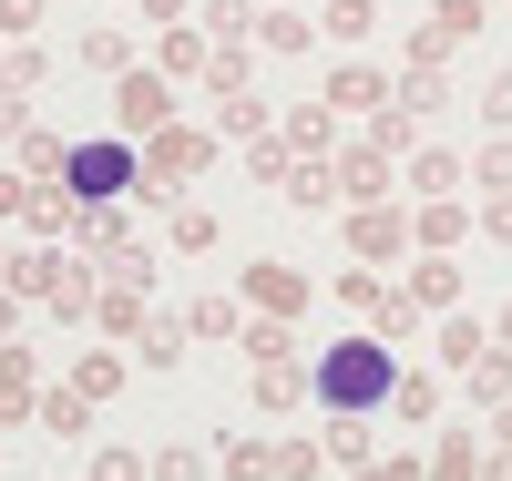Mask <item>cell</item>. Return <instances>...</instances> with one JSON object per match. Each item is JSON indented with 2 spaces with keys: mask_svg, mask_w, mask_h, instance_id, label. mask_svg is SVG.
<instances>
[{
  "mask_svg": "<svg viewBox=\"0 0 512 481\" xmlns=\"http://www.w3.org/2000/svg\"><path fill=\"white\" fill-rule=\"evenodd\" d=\"M390 389H400L390 338H338L328 359H318V400L328 410H390Z\"/></svg>",
  "mask_w": 512,
  "mask_h": 481,
  "instance_id": "cell-1",
  "label": "cell"
},
{
  "mask_svg": "<svg viewBox=\"0 0 512 481\" xmlns=\"http://www.w3.org/2000/svg\"><path fill=\"white\" fill-rule=\"evenodd\" d=\"M216 154V134H195V123H164V134H144V185H134V205H154V215H175V185Z\"/></svg>",
  "mask_w": 512,
  "mask_h": 481,
  "instance_id": "cell-2",
  "label": "cell"
},
{
  "mask_svg": "<svg viewBox=\"0 0 512 481\" xmlns=\"http://www.w3.org/2000/svg\"><path fill=\"white\" fill-rule=\"evenodd\" d=\"M62 185H72L82 205H113V195H134V185H144V154H123V144H72Z\"/></svg>",
  "mask_w": 512,
  "mask_h": 481,
  "instance_id": "cell-3",
  "label": "cell"
},
{
  "mask_svg": "<svg viewBox=\"0 0 512 481\" xmlns=\"http://www.w3.org/2000/svg\"><path fill=\"white\" fill-rule=\"evenodd\" d=\"M113 123L123 134H164V123H175V72H113Z\"/></svg>",
  "mask_w": 512,
  "mask_h": 481,
  "instance_id": "cell-4",
  "label": "cell"
},
{
  "mask_svg": "<svg viewBox=\"0 0 512 481\" xmlns=\"http://www.w3.org/2000/svg\"><path fill=\"white\" fill-rule=\"evenodd\" d=\"M246 308L256 318H297V308H308V277L277 267V256H256V267H246Z\"/></svg>",
  "mask_w": 512,
  "mask_h": 481,
  "instance_id": "cell-5",
  "label": "cell"
},
{
  "mask_svg": "<svg viewBox=\"0 0 512 481\" xmlns=\"http://www.w3.org/2000/svg\"><path fill=\"white\" fill-rule=\"evenodd\" d=\"M410 308H431V318L461 308V256H451V246H431V256L410 267Z\"/></svg>",
  "mask_w": 512,
  "mask_h": 481,
  "instance_id": "cell-6",
  "label": "cell"
},
{
  "mask_svg": "<svg viewBox=\"0 0 512 481\" xmlns=\"http://www.w3.org/2000/svg\"><path fill=\"white\" fill-rule=\"evenodd\" d=\"M21 420H41V389H31V348L11 338L0 348V430H21Z\"/></svg>",
  "mask_w": 512,
  "mask_h": 481,
  "instance_id": "cell-7",
  "label": "cell"
},
{
  "mask_svg": "<svg viewBox=\"0 0 512 481\" xmlns=\"http://www.w3.org/2000/svg\"><path fill=\"white\" fill-rule=\"evenodd\" d=\"M390 164H400V154H379V144L338 154V195H349V205H379V195H390Z\"/></svg>",
  "mask_w": 512,
  "mask_h": 481,
  "instance_id": "cell-8",
  "label": "cell"
},
{
  "mask_svg": "<svg viewBox=\"0 0 512 481\" xmlns=\"http://www.w3.org/2000/svg\"><path fill=\"white\" fill-rule=\"evenodd\" d=\"M410 236H420V226H410V215H390V205H359V215H349V246H359V256H400Z\"/></svg>",
  "mask_w": 512,
  "mask_h": 481,
  "instance_id": "cell-9",
  "label": "cell"
},
{
  "mask_svg": "<svg viewBox=\"0 0 512 481\" xmlns=\"http://www.w3.org/2000/svg\"><path fill=\"white\" fill-rule=\"evenodd\" d=\"M277 134H287V154H328V144H338V103H328V93H318V103H297Z\"/></svg>",
  "mask_w": 512,
  "mask_h": 481,
  "instance_id": "cell-10",
  "label": "cell"
},
{
  "mask_svg": "<svg viewBox=\"0 0 512 481\" xmlns=\"http://www.w3.org/2000/svg\"><path fill=\"white\" fill-rule=\"evenodd\" d=\"M390 93H400V82H379L369 62H338V82H328V103H338V113H379Z\"/></svg>",
  "mask_w": 512,
  "mask_h": 481,
  "instance_id": "cell-11",
  "label": "cell"
},
{
  "mask_svg": "<svg viewBox=\"0 0 512 481\" xmlns=\"http://www.w3.org/2000/svg\"><path fill=\"white\" fill-rule=\"evenodd\" d=\"M461 185H472V164H461V154H441V144L410 154V195H461Z\"/></svg>",
  "mask_w": 512,
  "mask_h": 481,
  "instance_id": "cell-12",
  "label": "cell"
},
{
  "mask_svg": "<svg viewBox=\"0 0 512 481\" xmlns=\"http://www.w3.org/2000/svg\"><path fill=\"white\" fill-rule=\"evenodd\" d=\"M492 461H482V441H472V430H441V441H431V481H482Z\"/></svg>",
  "mask_w": 512,
  "mask_h": 481,
  "instance_id": "cell-13",
  "label": "cell"
},
{
  "mask_svg": "<svg viewBox=\"0 0 512 481\" xmlns=\"http://www.w3.org/2000/svg\"><path fill=\"white\" fill-rule=\"evenodd\" d=\"M41 430H62V441H93V400L62 379V389H41Z\"/></svg>",
  "mask_w": 512,
  "mask_h": 481,
  "instance_id": "cell-14",
  "label": "cell"
},
{
  "mask_svg": "<svg viewBox=\"0 0 512 481\" xmlns=\"http://www.w3.org/2000/svg\"><path fill=\"white\" fill-rule=\"evenodd\" d=\"M410 226H420V246H461V236L482 226V215H461L451 195H420V215H410Z\"/></svg>",
  "mask_w": 512,
  "mask_h": 481,
  "instance_id": "cell-15",
  "label": "cell"
},
{
  "mask_svg": "<svg viewBox=\"0 0 512 481\" xmlns=\"http://www.w3.org/2000/svg\"><path fill=\"white\" fill-rule=\"evenodd\" d=\"M154 62H164V72L185 82V72H205L216 52H205V31H195V21H164V41H154Z\"/></svg>",
  "mask_w": 512,
  "mask_h": 481,
  "instance_id": "cell-16",
  "label": "cell"
},
{
  "mask_svg": "<svg viewBox=\"0 0 512 481\" xmlns=\"http://www.w3.org/2000/svg\"><path fill=\"white\" fill-rule=\"evenodd\" d=\"M369 144H379V154H410V144H420V103H410V93L379 103V113H369Z\"/></svg>",
  "mask_w": 512,
  "mask_h": 481,
  "instance_id": "cell-17",
  "label": "cell"
},
{
  "mask_svg": "<svg viewBox=\"0 0 512 481\" xmlns=\"http://www.w3.org/2000/svg\"><path fill=\"white\" fill-rule=\"evenodd\" d=\"M216 471H226V481H267L277 451H267V441H246V430H226V441H216Z\"/></svg>",
  "mask_w": 512,
  "mask_h": 481,
  "instance_id": "cell-18",
  "label": "cell"
},
{
  "mask_svg": "<svg viewBox=\"0 0 512 481\" xmlns=\"http://www.w3.org/2000/svg\"><path fill=\"white\" fill-rule=\"evenodd\" d=\"M390 420H441V379H431V369H400V389H390Z\"/></svg>",
  "mask_w": 512,
  "mask_h": 481,
  "instance_id": "cell-19",
  "label": "cell"
},
{
  "mask_svg": "<svg viewBox=\"0 0 512 481\" xmlns=\"http://www.w3.org/2000/svg\"><path fill=\"white\" fill-rule=\"evenodd\" d=\"M72 389H82V400H113V389H123V359H113V348H82V359H72Z\"/></svg>",
  "mask_w": 512,
  "mask_h": 481,
  "instance_id": "cell-20",
  "label": "cell"
},
{
  "mask_svg": "<svg viewBox=\"0 0 512 481\" xmlns=\"http://www.w3.org/2000/svg\"><path fill=\"white\" fill-rule=\"evenodd\" d=\"M0 277H11V297H52V287H62V256H52V246H41V256H11Z\"/></svg>",
  "mask_w": 512,
  "mask_h": 481,
  "instance_id": "cell-21",
  "label": "cell"
},
{
  "mask_svg": "<svg viewBox=\"0 0 512 481\" xmlns=\"http://www.w3.org/2000/svg\"><path fill=\"white\" fill-rule=\"evenodd\" d=\"M256 41H267V52H308L318 21H297V11H256Z\"/></svg>",
  "mask_w": 512,
  "mask_h": 481,
  "instance_id": "cell-22",
  "label": "cell"
},
{
  "mask_svg": "<svg viewBox=\"0 0 512 481\" xmlns=\"http://www.w3.org/2000/svg\"><path fill=\"white\" fill-rule=\"evenodd\" d=\"M369 410H328V451L349 461V471H369V430H359Z\"/></svg>",
  "mask_w": 512,
  "mask_h": 481,
  "instance_id": "cell-23",
  "label": "cell"
},
{
  "mask_svg": "<svg viewBox=\"0 0 512 481\" xmlns=\"http://www.w3.org/2000/svg\"><path fill=\"white\" fill-rule=\"evenodd\" d=\"M216 134H267V103H256V93H216Z\"/></svg>",
  "mask_w": 512,
  "mask_h": 481,
  "instance_id": "cell-24",
  "label": "cell"
},
{
  "mask_svg": "<svg viewBox=\"0 0 512 481\" xmlns=\"http://www.w3.org/2000/svg\"><path fill=\"white\" fill-rule=\"evenodd\" d=\"M472 400H482V410L512 400V359H502V348H482V359H472Z\"/></svg>",
  "mask_w": 512,
  "mask_h": 481,
  "instance_id": "cell-25",
  "label": "cell"
},
{
  "mask_svg": "<svg viewBox=\"0 0 512 481\" xmlns=\"http://www.w3.org/2000/svg\"><path fill=\"white\" fill-rule=\"evenodd\" d=\"M482 348H492V328H472V318H441V359H451V369H472Z\"/></svg>",
  "mask_w": 512,
  "mask_h": 481,
  "instance_id": "cell-26",
  "label": "cell"
},
{
  "mask_svg": "<svg viewBox=\"0 0 512 481\" xmlns=\"http://www.w3.org/2000/svg\"><path fill=\"white\" fill-rule=\"evenodd\" d=\"M369 21H379V0H328V11H318V31H328V41H359Z\"/></svg>",
  "mask_w": 512,
  "mask_h": 481,
  "instance_id": "cell-27",
  "label": "cell"
},
{
  "mask_svg": "<svg viewBox=\"0 0 512 481\" xmlns=\"http://www.w3.org/2000/svg\"><path fill=\"white\" fill-rule=\"evenodd\" d=\"M11 154H21V174H62V164H72V144H62V134H21Z\"/></svg>",
  "mask_w": 512,
  "mask_h": 481,
  "instance_id": "cell-28",
  "label": "cell"
},
{
  "mask_svg": "<svg viewBox=\"0 0 512 481\" xmlns=\"http://www.w3.org/2000/svg\"><path fill=\"white\" fill-rule=\"evenodd\" d=\"M472 185H482V195H502V185H512V134H492V144L472 154Z\"/></svg>",
  "mask_w": 512,
  "mask_h": 481,
  "instance_id": "cell-29",
  "label": "cell"
},
{
  "mask_svg": "<svg viewBox=\"0 0 512 481\" xmlns=\"http://www.w3.org/2000/svg\"><path fill=\"white\" fill-rule=\"evenodd\" d=\"M175 328H185V318H154V328H144V348H134V359H144V369H175V359H185V338H175Z\"/></svg>",
  "mask_w": 512,
  "mask_h": 481,
  "instance_id": "cell-30",
  "label": "cell"
},
{
  "mask_svg": "<svg viewBox=\"0 0 512 481\" xmlns=\"http://www.w3.org/2000/svg\"><path fill=\"white\" fill-rule=\"evenodd\" d=\"M236 348H246L256 369H267V359H287V318H246V338H236Z\"/></svg>",
  "mask_w": 512,
  "mask_h": 481,
  "instance_id": "cell-31",
  "label": "cell"
},
{
  "mask_svg": "<svg viewBox=\"0 0 512 481\" xmlns=\"http://www.w3.org/2000/svg\"><path fill=\"white\" fill-rule=\"evenodd\" d=\"M431 31H441V41H472V31H482V0H431Z\"/></svg>",
  "mask_w": 512,
  "mask_h": 481,
  "instance_id": "cell-32",
  "label": "cell"
},
{
  "mask_svg": "<svg viewBox=\"0 0 512 481\" xmlns=\"http://www.w3.org/2000/svg\"><path fill=\"white\" fill-rule=\"evenodd\" d=\"M82 62H93V72H134V41H123V31H93V41H82Z\"/></svg>",
  "mask_w": 512,
  "mask_h": 481,
  "instance_id": "cell-33",
  "label": "cell"
},
{
  "mask_svg": "<svg viewBox=\"0 0 512 481\" xmlns=\"http://www.w3.org/2000/svg\"><path fill=\"white\" fill-rule=\"evenodd\" d=\"M287 400H297V369L267 359V369H256V410H287Z\"/></svg>",
  "mask_w": 512,
  "mask_h": 481,
  "instance_id": "cell-34",
  "label": "cell"
},
{
  "mask_svg": "<svg viewBox=\"0 0 512 481\" xmlns=\"http://www.w3.org/2000/svg\"><path fill=\"white\" fill-rule=\"evenodd\" d=\"M226 328H236L226 297H195V308H185V338H226Z\"/></svg>",
  "mask_w": 512,
  "mask_h": 481,
  "instance_id": "cell-35",
  "label": "cell"
},
{
  "mask_svg": "<svg viewBox=\"0 0 512 481\" xmlns=\"http://www.w3.org/2000/svg\"><path fill=\"white\" fill-rule=\"evenodd\" d=\"M338 308H359V318H379V308H390V287H379V277H338Z\"/></svg>",
  "mask_w": 512,
  "mask_h": 481,
  "instance_id": "cell-36",
  "label": "cell"
},
{
  "mask_svg": "<svg viewBox=\"0 0 512 481\" xmlns=\"http://www.w3.org/2000/svg\"><path fill=\"white\" fill-rule=\"evenodd\" d=\"M164 226H175V246H185V256H195V246H216V215H195V205H175Z\"/></svg>",
  "mask_w": 512,
  "mask_h": 481,
  "instance_id": "cell-37",
  "label": "cell"
},
{
  "mask_svg": "<svg viewBox=\"0 0 512 481\" xmlns=\"http://www.w3.org/2000/svg\"><path fill=\"white\" fill-rule=\"evenodd\" d=\"M93 328H144V308H134V287H113V297H93Z\"/></svg>",
  "mask_w": 512,
  "mask_h": 481,
  "instance_id": "cell-38",
  "label": "cell"
},
{
  "mask_svg": "<svg viewBox=\"0 0 512 481\" xmlns=\"http://www.w3.org/2000/svg\"><path fill=\"white\" fill-rule=\"evenodd\" d=\"M482 123H492V134H512V72L482 82Z\"/></svg>",
  "mask_w": 512,
  "mask_h": 481,
  "instance_id": "cell-39",
  "label": "cell"
},
{
  "mask_svg": "<svg viewBox=\"0 0 512 481\" xmlns=\"http://www.w3.org/2000/svg\"><path fill=\"white\" fill-rule=\"evenodd\" d=\"M154 481H205V451H185V441L154 451Z\"/></svg>",
  "mask_w": 512,
  "mask_h": 481,
  "instance_id": "cell-40",
  "label": "cell"
},
{
  "mask_svg": "<svg viewBox=\"0 0 512 481\" xmlns=\"http://www.w3.org/2000/svg\"><path fill=\"white\" fill-rule=\"evenodd\" d=\"M31 134V103H21V82H0V144H21Z\"/></svg>",
  "mask_w": 512,
  "mask_h": 481,
  "instance_id": "cell-41",
  "label": "cell"
},
{
  "mask_svg": "<svg viewBox=\"0 0 512 481\" xmlns=\"http://www.w3.org/2000/svg\"><path fill=\"white\" fill-rule=\"evenodd\" d=\"M41 31V0H0V41H31Z\"/></svg>",
  "mask_w": 512,
  "mask_h": 481,
  "instance_id": "cell-42",
  "label": "cell"
},
{
  "mask_svg": "<svg viewBox=\"0 0 512 481\" xmlns=\"http://www.w3.org/2000/svg\"><path fill=\"white\" fill-rule=\"evenodd\" d=\"M154 461H134V451H93V481H144Z\"/></svg>",
  "mask_w": 512,
  "mask_h": 481,
  "instance_id": "cell-43",
  "label": "cell"
},
{
  "mask_svg": "<svg viewBox=\"0 0 512 481\" xmlns=\"http://www.w3.org/2000/svg\"><path fill=\"white\" fill-rule=\"evenodd\" d=\"M482 236H492V246H512V185H502V195H482Z\"/></svg>",
  "mask_w": 512,
  "mask_h": 481,
  "instance_id": "cell-44",
  "label": "cell"
},
{
  "mask_svg": "<svg viewBox=\"0 0 512 481\" xmlns=\"http://www.w3.org/2000/svg\"><path fill=\"white\" fill-rule=\"evenodd\" d=\"M236 31H256V0H216V41H236Z\"/></svg>",
  "mask_w": 512,
  "mask_h": 481,
  "instance_id": "cell-45",
  "label": "cell"
},
{
  "mask_svg": "<svg viewBox=\"0 0 512 481\" xmlns=\"http://www.w3.org/2000/svg\"><path fill=\"white\" fill-rule=\"evenodd\" d=\"M21 195H31V174H0V215H21Z\"/></svg>",
  "mask_w": 512,
  "mask_h": 481,
  "instance_id": "cell-46",
  "label": "cell"
},
{
  "mask_svg": "<svg viewBox=\"0 0 512 481\" xmlns=\"http://www.w3.org/2000/svg\"><path fill=\"white\" fill-rule=\"evenodd\" d=\"M185 11H195V0H144V21H154V31H164V21H185Z\"/></svg>",
  "mask_w": 512,
  "mask_h": 481,
  "instance_id": "cell-47",
  "label": "cell"
},
{
  "mask_svg": "<svg viewBox=\"0 0 512 481\" xmlns=\"http://www.w3.org/2000/svg\"><path fill=\"white\" fill-rule=\"evenodd\" d=\"M0 328H11V297H0Z\"/></svg>",
  "mask_w": 512,
  "mask_h": 481,
  "instance_id": "cell-48",
  "label": "cell"
},
{
  "mask_svg": "<svg viewBox=\"0 0 512 481\" xmlns=\"http://www.w3.org/2000/svg\"><path fill=\"white\" fill-rule=\"evenodd\" d=\"M502 338H512V308H502Z\"/></svg>",
  "mask_w": 512,
  "mask_h": 481,
  "instance_id": "cell-49",
  "label": "cell"
},
{
  "mask_svg": "<svg viewBox=\"0 0 512 481\" xmlns=\"http://www.w3.org/2000/svg\"><path fill=\"white\" fill-rule=\"evenodd\" d=\"M0 82H11V62H0Z\"/></svg>",
  "mask_w": 512,
  "mask_h": 481,
  "instance_id": "cell-50",
  "label": "cell"
},
{
  "mask_svg": "<svg viewBox=\"0 0 512 481\" xmlns=\"http://www.w3.org/2000/svg\"><path fill=\"white\" fill-rule=\"evenodd\" d=\"M359 481H379V471H359Z\"/></svg>",
  "mask_w": 512,
  "mask_h": 481,
  "instance_id": "cell-51",
  "label": "cell"
}]
</instances>
